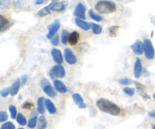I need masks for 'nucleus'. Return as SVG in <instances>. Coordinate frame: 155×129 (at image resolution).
I'll use <instances>...</instances> for the list:
<instances>
[{
  "mask_svg": "<svg viewBox=\"0 0 155 129\" xmlns=\"http://www.w3.org/2000/svg\"><path fill=\"white\" fill-rule=\"evenodd\" d=\"M154 99H155V93L154 94Z\"/></svg>",
  "mask_w": 155,
  "mask_h": 129,
  "instance_id": "nucleus-45",
  "label": "nucleus"
},
{
  "mask_svg": "<svg viewBox=\"0 0 155 129\" xmlns=\"http://www.w3.org/2000/svg\"><path fill=\"white\" fill-rule=\"evenodd\" d=\"M51 11L61 12L63 11L66 8V5L64 2H58V0H52L51 2Z\"/></svg>",
  "mask_w": 155,
  "mask_h": 129,
  "instance_id": "nucleus-12",
  "label": "nucleus"
},
{
  "mask_svg": "<svg viewBox=\"0 0 155 129\" xmlns=\"http://www.w3.org/2000/svg\"><path fill=\"white\" fill-rule=\"evenodd\" d=\"M18 129H24V128H18Z\"/></svg>",
  "mask_w": 155,
  "mask_h": 129,
  "instance_id": "nucleus-46",
  "label": "nucleus"
},
{
  "mask_svg": "<svg viewBox=\"0 0 155 129\" xmlns=\"http://www.w3.org/2000/svg\"><path fill=\"white\" fill-rule=\"evenodd\" d=\"M40 85L42 90H43L44 93L46 95H48V97H50V98H55L57 96V93H56V92L53 89L52 86L51 85V84H50V82L47 79L43 78L41 80Z\"/></svg>",
  "mask_w": 155,
  "mask_h": 129,
  "instance_id": "nucleus-5",
  "label": "nucleus"
},
{
  "mask_svg": "<svg viewBox=\"0 0 155 129\" xmlns=\"http://www.w3.org/2000/svg\"><path fill=\"white\" fill-rule=\"evenodd\" d=\"M143 71V67H142V61L139 58L136 59V62L134 64V69H133V73H134V76L136 79H139L141 76Z\"/></svg>",
  "mask_w": 155,
  "mask_h": 129,
  "instance_id": "nucleus-11",
  "label": "nucleus"
},
{
  "mask_svg": "<svg viewBox=\"0 0 155 129\" xmlns=\"http://www.w3.org/2000/svg\"><path fill=\"white\" fill-rule=\"evenodd\" d=\"M144 44V53L145 57L148 60H153L155 57L154 48L153 46L152 42L149 39H145L143 42Z\"/></svg>",
  "mask_w": 155,
  "mask_h": 129,
  "instance_id": "nucleus-4",
  "label": "nucleus"
},
{
  "mask_svg": "<svg viewBox=\"0 0 155 129\" xmlns=\"http://www.w3.org/2000/svg\"><path fill=\"white\" fill-rule=\"evenodd\" d=\"M117 1H121V0H117Z\"/></svg>",
  "mask_w": 155,
  "mask_h": 129,
  "instance_id": "nucleus-47",
  "label": "nucleus"
},
{
  "mask_svg": "<svg viewBox=\"0 0 155 129\" xmlns=\"http://www.w3.org/2000/svg\"><path fill=\"white\" fill-rule=\"evenodd\" d=\"M72 98L74 102L75 103L76 105L79 107L80 109H85L86 108V105L84 103L83 98L81 97V95L80 94L75 93L72 95Z\"/></svg>",
  "mask_w": 155,
  "mask_h": 129,
  "instance_id": "nucleus-14",
  "label": "nucleus"
},
{
  "mask_svg": "<svg viewBox=\"0 0 155 129\" xmlns=\"http://www.w3.org/2000/svg\"><path fill=\"white\" fill-rule=\"evenodd\" d=\"M90 27L92 30V33L95 35L101 34L102 32V27L99 24H95V23H90Z\"/></svg>",
  "mask_w": 155,
  "mask_h": 129,
  "instance_id": "nucleus-24",
  "label": "nucleus"
},
{
  "mask_svg": "<svg viewBox=\"0 0 155 129\" xmlns=\"http://www.w3.org/2000/svg\"><path fill=\"white\" fill-rule=\"evenodd\" d=\"M124 93L126 95H129V96L132 97L135 95V92H136V90H135L134 88H131V87H126L123 89Z\"/></svg>",
  "mask_w": 155,
  "mask_h": 129,
  "instance_id": "nucleus-31",
  "label": "nucleus"
},
{
  "mask_svg": "<svg viewBox=\"0 0 155 129\" xmlns=\"http://www.w3.org/2000/svg\"><path fill=\"white\" fill-rule=\"evenodd\" d=\"M64 60H66L67 63L70 65H74L77 62V57L71 48H65L64 51Z\"/></svg>",
  "mask_w": 155,
  "mask_h": 129,
  "instance_id": "nucleus-7",
  "label": "nucleus"
},
{
  "mask_svg": "<svg viewBox=\"0 0 155 129\" xmlns=\"http://www.w3.org/2000/svg\"><path fill=\"white\" fill-rule=\"evenodd\" d=\"M95 8L99 14H110L116 11L117 6L112 1L99 0L95 3Z\"/></svg>",
  "mask_w": 155,
  "mask_h": 129,
  "instance_id": "nucleus-2",
  "label": "nucleus"
},
{
  "mask_svg": "<svg viewBox=\"0 0 155 129\" xmlns=\"http://www.w3.org/2000/svg\"><path fill=\"white\" fill-rule=\"evenodd\" d=\"M152 128L155 129V125H152Z\"/></svg>",
  "mask_w": 155,
  "mask_h": 129,
  "instance_id": "nucleus-44",
  "label": "nucleus"
},
{
  "mask_svg": "<svg viewBox=\"0 0 155 129\" xmlns=\"http://www.w3.org/2000/svg\"><path fill=\"white\" fill-rule=\"evenodd\" d=\"M119 28V26H112V27H110V28L108 29L109 35H110L111 37H115V36H117V33Z\"/></svg>",
  "mask_w": 155,
  "mask_h": 129,
  "instance_id": "nucleus-30",
  "label": "nucleus"
},
{
  "mask_svg": "<svg viewBox=\"0 0 155 129\" xmlns=\"http://www.w3.org/2000/svg\"><path fill=\"white\" fill-rule=\"evenodd\" d=\"M54 86L55 90L61 94L67 93V92H68V88H67V86L65 85L64 83L63 82L61 81V80H58V79L54 80Z\"/></svg>",
  "mask_w": 155,
  "mask_h": 129,
  "instance_id": "nucleus-15",
  "label": "nucleus"
},
{
  "mask_svg": "<svg viewBox=\"0 0 155 129\" xmlns=\"http://www.w3.org/2000/svg\"><path fill=\"white\" fill-rule=\"evenodd\" d=\"M148 116L151 118H155V109L154 110H151V111H149V113H148Z\"/></svg>",
  "mask_w": 155,
  "mask_h": 129,
  "instance_id": "nucleus-42",
  "label": "nucleus"
},
{
  "mask_svg": "<svg viewBox=\"0 0 155 129\" xmlns=\"http://www.w3.org/2000/svg\"><path fill=\"white\" fill-rule=\"evenodd\" d=\"M51 42L53 45H54V46H57L59 43V36L58 35L56 34L55 36H54V37L51 39Z\"/></svg>",
  "mask_w": 155,
  "mask_h": 129,
  "instance_id": "nucleus-39",
  "label": "nucleus"
},
{
  "mask_svg": "<svg viewBox=\"0 0 155 129\" xmlns=\"http://www.w3.org/2000/svg\"><path fill=\"white\" fill-rule=\"evenodd\" d=\"M118 82L120 85H130L133 82V81L129 78H123L120 79L118 80Z\"/></svg>",
  "mask_w": 155,
  "mask_h": 129,
  "instance_id": "nucleus-34",
  "label": "nucleus"
},
{
  "mask_svg": "<svg viewBox=\"0 0 155 129\" xmlns=\"http://www.w3.org/2000/svg\"><path fill=\"white\" fill-rule=\"evenodd\" d=\"M11 26H12V23L7 18H5L2 15H0V31L1 33L8 30Z\"/></svg>",
  "mask_w": 155,
  "mask_h": 129,
  "instance_id": "nucleus-13",
  "label": "nucleus"
},
{
  "mask_svg": "<svg viewBox=\"0 0 155 129\" xmlns=\"http://www.w3.org/2000/svg\"><path fill=\"white\" fill-rule=\"evenodd\" d=\"M51 54L52 56V58L54 60V61L57 64H61L63 63V55H62V53L61 51V50L58 49V48H52L51 51Z\"/></svg>",
  "mask_w": 155,
  "mask_h": 129,
  "instance_id": "nucleus-10",
  "label": "nucleus"
},
{
  "mask_svg": "<svg viewBox=\"0 0 155 129\" xmlns=\"http://www.w3.org/2000/svg\"><path fill=\"white\" fill-rule=\"evenodd\" d=\"M89 15L92 20L97 21V22H99V21H101L103 20L102 17H101V15H98V14L95 13V12H94V11L92 10V9H90V10L89 11Z\"/></svg>",
  "mask_w": 155,
  "mask_h": 129,
  "instance_id": "nucleus-25",
  "label": "nucleus"
},
{
  "mask_svg": "<svg viewBox=\"0 0 155 129\" xmlns=\"http://www.w3.org/2000/svg\"><path fill=\"white\" fill-rule=\"evenodd\" d=\"M47 125H48V122L45 117L43 115H41L38 119L37 129H45L47 128Z\"/></svg>",
  "mask_w": 155,
  "mask_h": 129,
  "instance_id": "nucleus-23",
  "label": "nucleus"
},
{
  "mask_svg": "<svg viewBox=\"0 0 155 129\" xmlns=\"http://www.w3.org/2000/svg\"><path fill=\"white\" fill-rule=\"evenodd\" d=\"M79 39H80V34H79V33L77 31H74L70 34L69 39H68V42L71 45H75L77 44Z\"/></svg>",
  "mask_w": 155,
  "mask_h": 129,
  "instance_id": "nucleus-22",
  "label": "nucleus"
},
{
  "mask_svg": "<svg viewBox=\"0 0 155 129\" xmlns=\"http://www.w3.org/2000/svg\"><path fill=\"white\" fill-rule=\"evenodd\" d=\"M0 129H15V125L12 122H6L2 125Z\"/></svg>",
  "mask_w": 155,
  "mask_h": 129,
  "instance_id": "nucleus-32",
  "label": "nucleus"
},
{
  "mask_svg": "<svg viewBox=\"0 0 155 129\" xmlns=\"http://www.w3.org/2000/svg\"><path fill=\"white\" fill-rule=\"evenodd\" d=\"M69 33L67 30H63L61 32V40L63 45H66L67 42H68V39H69Z\"/></svg>",
  "mask_w": 155,
  "mask_h": 129,
  "instance_id": "nucleus-26",
  "label": "nucleus"
},
{
  "mask_svg": "<svg viewBox=\"0 0 155 129\" xmlns=\"http://www.w3.org/2000/svg\"><path fill=\"white\" fill-rule=\"evenodd\" d=\"M16 120H17V122H18L20 125L24 126V125H27V119H26V118L24 117V116L22 114V113H18Z\"/></svg>",
  "mask_w": 155,
  "mask_h": 129,
  "instance_id": "nucleus-27",
  "label": "nucleus"
},
{
  "mask_svg": "<svg viewBox=\"0 0 155 129\" xmlns=\"http://www.w3.org/2000/svg\"><path fill=\"white\" fill-rule=\"evenodd\" d=\"M48 75L53 79L57 78H64L66 75V72H65L64 68L61 64H57L53 66L50 69Z\"/></svg>",
  "mask_w": 155,
  "mask_h": 129,
  "instance_id": "nucleus-3",
  "label": "nucleus"
},
{
  "mask_svg": "<svg viewBox=\"0 0 155 129\" xmlns=\"http://www.w3.org/2000/svg\"><path fill=\"white\" fill-rule=\"evenodd\" d=\"M21 85V82L20 79H17L10 87V95L11 96L14 97L18 93V91H19Z\"/></svg>",
  "mask_w": 155,
  "mask_h": 129,
  "instance_id": "nucleus-16",
  "label": "nucleus"
},
{
  "mask_svg": "<svg viewBox=\"0 0 155 129\" xmlns=\"http://www.w3.org/2000/svg\"><path fill=\"white\" fill-rule=\"evenodd\" d=\"M142 73H143V75L145 76H149V73L147 71V69H143V71H142Z\"/></svg>",
  "mask_w": 155,
  "mask_h": 129,
  "instance_id": "nucleus-43",
  "label": "nucleus"
},
{
  "mask_svg": "<svg viewBox=\"0 0 155 129\" xmlns=\"http://www.w3.org/2000/svg\"><path fill=\"white\" fill-rule=\"evenodd\" d=\"M133 53L137 55H142L144 53V44L140 40H136L133 45L130 46Z\"/></svg>",
  "mask_w": 155,
  "mask_h": 129,
  "instance_id": "nucleus-9",
  "label": "nucleus"
},
{
  "mask_svg": "<svg viewBox=\"0 0 155 129\" xmlns=\"http://www.w3.org/2000/svg\"><path fill=\"white\" fill-rule=\"evenodd\" d=\"M133 82L136 84V89H137V90L139 91V93H140V95H142V98H144V99H149L150 97L149 95H147L146 93H145V87L142 84H141V83H139V82H136V81H134Z\"/></svg>",
  "mask_w": 155,
  "mask_h": 129,
  "instance_id": "nucleus-19",
  "label": "nucleus"
},
{
  "mask_svg": "<svg viewBox=\"0 0 155 129\" xmlns=\"http://www.w3.org/2000/svg\"><path fill=\"white\" fill-rule=\"evenodd\" d=\"M11 0H0V8L5 9L9 6Z\"/></svg>",
  "mask_w": 155,
  "mask_h": 129,
  "instance_id": "nucleus-35",
  "label": "nucleus"
},
{
  "mask_svg": "<svg viewBox=\"0 0 155 129\" xmlns=\"http://www.w3.org/2000/svg\"><path fill=\"white\" fill-rule=\"evenodd\" d=\"M45 98L43 97H39L37 99V111L40 114L43 115L45 112Z\"/></svg>",
  "mask_w": 155,
  "mask_h": 129,
  "instance_id": "nucleus-20",
  "label": "nucleus"
},
{
  "mask_svg": "<svg viewBox=\"0 0 155 129\" xmlns=\"http://www.w3.org/2000/svg\"><path fill=\"white\" fill-rule=\"evenodd\" d=\"M27 79H28V76H27V75L23 76L22 78H21V85H24L26 84V82H27Z\"/></svg>",
  "mask_w": 155,
  "mask_h": 129,
  "instance_id": "nucleus-40",
  "label": "nucleus"
},
{
  "mask_svg": "<svg viewBox=\"0 0 155 129\" xmlns=\"http://www.w3.org/2000/svg\"><path fill=\"white\" fill-rule=\"evenodd\" d=\"M33 107V104L31 102H29V101H26L25 103H24L22 105L23 109H26V110H31Z\"/></svg>",
  "mask_w": 155,
  "mask_h": 129,
  "instance_id": "nucleus-38",
  "label": "nucleus"
},
{
  "mask_svg": "<svg viewBox=\"0 0 155 129\" xmlns=\"http://www.w3.org/2000/svg\"><path fill=\"white\" fill-rule=\"evenodd\" d=\"M9 112H10L11 117L12 119H15L17 118V116H18V112H17V108L15 105H10L8 107Z\"/></svg>",
  "mask_w": 155,
  "mask_h": 129,
  "instance_id": "nucleus-29",
  "label": "nucleus"
},
{
  "mask_svg": "<svg viewBox=\"0 0 155 129\" xmlns=\"http://www.w3.org/2000/svg\"><path fill=\"white\" fill-rule=\"evenodd\" d=\"M26 1H27V0H14L13 5L15 8H23V6L24 5Z\"/></svg>",
  "mask_w": 155,
  "mask_h": 129,
  "instance_id": "nucleus-33",
  "label": "nucleus"
},
{
  "mask_svg": "<svg viewBox=\"0 0 155 129\" xmlns=\"http://www.w3.org/2000/svg\"><path fill=\"white\" fill-rule=\"evenodd\" d=\"M75 23L76 24H77V27L81 28L82 30H86V31H88V30L91 28L90 24H89V23L86 22V21H85L84 20L80 19V18H76Z\"/></svg>",
  "mask_w": 155,
  "mask_h": 129,
  "instance_id": "nucleus-17",
  "label": "nucleus"
},
{
  "mask_svg": "<svg viewBox=\"0 0 155 129\" xmlns=\"http://www.w3.org/2000/svg\"><path fill=\"white\" fill-rule=\"evenodd\" d=\"M0 95L2 98H6L8 95H10V88H5V89H2L0 92Z\"/></svg>",
  "mask_w": 155,
  "mask_h": 129,
  "instance_id": "nucleus-36",
  "label": "nucleus"
},
{
  "mask_svg": "<svg viewBox=\"0 0 155 129\" xmlns=\"http://www.w3.org/2000/svg\"><path fill=\"white\" fill-rule=\"evenodd\" d=\"M38 117L37 116H34L30 119V120L28 121V123H27V127L29 128H31L33 129L36 126V123H37V121H38Z\"/></svg>",
  "mask_w": 155,
  "mask_h": 129,
  "instance_id": "nucleus-28",
  "label": "nucleus"
},
{
  "mask_svg": "<svg viewBox=\"0 0 155 129\" xmlns=\"http://www.w3.org/2000/svg\"><path fill=\"white\" fill-rule=\"evenodd\" d=\"M61 23L59 20H55L53 21L51 24L48 26V33L46 35V38L48 39H51L54 36L55 33H57L58 30L60 29Z\"/></svg>",
  "mask_w": 155,
  "mask_h": 129,
  "instance_id": "nucleus-6",
  "label": "nucleus"
},
{
  "mask_svg": "<svg viewBox=\"0 0 155 129\" xmlns=\"http://www.w3.org/2000/svg\"><path fill=\"white\" fill-rule=\"evenodd\" d=\"M51 5H52V4H51V2L49 5H48L45 6V7H44L43 8L40 9V10L37 12V14H36V15H37V16L40 17V18H44V17L50 15V14H51Z\"/></svg>",
  "mask_w": 155,
  "mask_h": 129,
  "instance_id": "nucleus-21",
  "label": "nucleus"
},
{
  "mask_svg": "<svg viewBox=\"0 0 155 129\" xmlns=\"http://www.w3.org/2000/svg\"><path fill=\"white\" fill-rule=\"evenodd\" d=\"M74 15L80 19L83 20L86 18V7L83 3L79 2L76 5L74 11Z\"/></svg>",
  "mask_w": 155,
  "mask_h": 129,
  "instance_id": "nucleus-8",
  "label": "nucleus"
},
{
  "mask_svg": "<svg viewBox=\"0 0 155 129\" xmlns=\"http://www.w3.org/2000/svg\"><path fill=\"white\" fill-rule=\"evenodd\" d=\"M48 1V0H35L34 3L36 5H42L46 3Z\"/></svg>",
  "mask_w": 155,
  "mask_h": 129,
  "instance_id": "nucleus-41",
  "label": "nucleus"
},
{
  "mask_svg": "<svg viewBox=\"0 0 155 129\" xmlns=\"http://www.w3.org/2000/svg\"><path fill=\"white\" fill-rule=\"evenodd\" d=\"M45 109H47V110H48L50 114L53 115L56 113L57 110H56L55 106H54V103L50 99H45Z\"/></svg>",
  "mask_w": 155,
  "mask_h": 129,
  "instance_id": "nucleus-18",
  "label": "nucleus"
},
{
  "mask_svg": "<svg viewBox=\"0 0 155 129\" xmlns=\"http://www.w3.org/2000/svg\"><path fill=\"white\" fill-rule=\"evenodd\" d=\"M8 118V116L7 113L5 111H1L0 112V122H5L6 120Z\"/></svg>",
  "mask_w": 155,
  "mask_h": 129,
  "instance_id": "nucleus-37",
  "label": "nucleus"
},
{
  "mask_svg": "<svg viewBox=\"0 0 155 129\" xmlns=\"http://www.w3.org/2000/svg\"><path fill=\"white\" fill-rule=\"evenodd\" d=\"M96 106L101 112L111 116H118L121 112V109L119 106L105 98L98 99L96 101Z\"/></svg>",
  "mask_w": 155,
  "mask_h": 129,
  "instance_id": "nucleus-1",
  "label": "nucleus"
}]
</instances>
